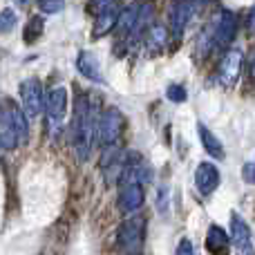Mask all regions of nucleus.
Listing matches in <instances>:
<instances>
[{"label": "nucleus", "mask_w": 255, "mask_h": 255, "mask_svg": "<svg viewBox=\"0 0 255 255\" xmlns=\"http://www.w3.org/2000/svg\"><path fill=\"white\" fill-rule=\"evenodd\" d=\"M97 124L99 121L90 99L83 92H79L74 101V117H72V145H74V152L81 161H85L92 152Z\"/></svg>", "instance_id": "nucleus-1"}, {"label": "nucleus", "mask_w": 255, "mask_h": 255, "mask_svg": "<svg viewBox=\"0 0 255 255\" xmlns=\"http://www.w3.org/2000/svg\"><path fill=\"white\" fill-rule=\"evenodd\" d=\"M199 0H170V11H168V22H170V34L175 40H181L188 22L193 20L197 11Z\"/></svg>", "instance_id": "nucleus-2"}, {"label": "nucleus", "mask_w": 255, "mask_h": 255, "mask_svg": "<svg viewBox=\"0 0 255 255\" xmlns=\"http://www.w3.org/2000/svg\"><path fill=\"white\" fill-rule=\"evenodd\" d=\"M18 94H20V103H22V110L27 112V117L36 119V117L43 115V108H45V90L43 83L38 79H25L18 88Z\"/></svg>", "instance_id": "nucleus-3"}, {"label": "nucleus", "mask_w": 255, "mask_h": 255, "mask_svg": "<svg viewBox=\"0 0 255 255\" xmlns=\"http://www.w3.org/2000/svg\"><path fill=\"white\" fill-rule=\"evenodd\" d=\"M235 34H238V16L233 11H229V9H222L220 16L215 18V25L211 29L213 47L226 49L235 40Z\"/></svg>", "instance_id": "nucleus-4"}, {"label": "nucleus", "mask_w": 255, "mask_h": 255, "mask_svg": "<svg viewBox=\"0 0 255 255\" xmlns=\"http://www.w3.org/2000/svg\"><path fill=\"white\" fill-rule=\"evenodd\" d=\"M124 132V115L117 108H108L97 124V136L103 145H115Z\"/></svg>", "instance_id": "nucleus-5"}, {"label": "nucleus", "mask_w": 255, "mask_h": 255, "mask_svg": "<svg viewBox=\"0 0 255 255\" xmlns=\"http://www.w3.org/2000/svg\"><path fill=\"white\" fill-rule=\"evenodd\" d=\"M145 235V220L143 217H130L117 231V249L124 251H134L141 247Z\"/></svg>", "instance_id": "nucleus-6"}, {"label": "nucleus", "mask_w": 255, "mask_h": 255, "mask_svg": "<svg viewBox=\"0 0 255 255\" xmlns=\"http://www.w3.org/2000/svg\"><path fill=\"white\" fill-rule=\"evenodd\" d=\"M242 61L244 54L240 49H229V52L222 56L220 67H217V79L224 88H233L240 79V72H242Z\"/></svg>", "instance_id": "nucleus-7"}, {"label": "nucleus", "mask_w": 255, "mask_h": 255, "mask_svg": "<svg viewBox=\"0 0 255 255\" xmlns=\"http://www.w3.org/2000/svg\"><path fill=\"white\" fill-rule=\"evenodd\" d=\"M45 115H47L49 124L58 126L67 115V90L63 85L52 88L45 94Z\"/></svg>", "instance_id": "nucleus-8"}, {"label": "nucleus", "mask_w": 255, "mask_h": 255, "mask_svg": "<svg viewBox=\"0 0 255 255\" xmlns=\"http://www.w3.org/2000/svg\"><path fill=\"white\" fill-rule=\"evenodd\" d=\"M143 184H134V181H124L119 193V208L121 213H134L143 206Z\"/></svg>", "instance_id": "nucleus-9"}, {"label": "nucleus", "mask_w": 255, "mask_h": 255, "mask_svg": "<svg viewBox=\"0 0 255 255\" xmlns=\"http://www.w3.org/2000/svg\"><path fill=\"white\" fill-rule=\"evenodd\" d=\"M20 143L18 141V132L13 126L11 112L7 108V101H0V148L2 150H13Z\"/></svg>", "instance_id": "nucleus-10"}, {"label": "nucleus", "mask_w": 255, "mask_h": 255, "mask_svg": "<svg viewBox=\"0 0 255 255\" xmlns=\"http://www.w3.org/2000/svg\"><path fill=\"white\" fill-rule=\"evenodd\" d=\"M195 184H197V190L202 195H211L220 186V170H217L215 163L211 161L199 163L197 170H195Z\"/></svg>", "instance_id": "nucleus-11"}, {"label": "nucleus", "mask_w": 255, "mask_h": 255, "mask_svg": "<svg viewBox=\"0 0 255 255\" xmlns=\"http://www.w3.org/2000/svg\"><path fill=\"white\" fill-rule=\"evenodd\" d=\"M76 70H79L81 76H85V79L92 81V83H106L103 72H101V63H99L97 54L88 52V49L79 52V56H76Z\"/></svg>", "instance_id": "nucleus-12"}, {"label": "nucleus", "mask_w": 255, "mask_h": 255, "mask_svg": "<svg viewBox=\"0 0 255 255\" xmlns=\"http://www.w3.org/2000/svg\"><path fill=\"white\" fill-rule=\"evenodd\" d=\"M139 9H141V0L128 4L124 11H119V20H117V34L121 36L124 40H128L132 36L136 27V20H139Z\"/></svg>", "instance_id": "nucleus-13"}, {"label": "nucleus", "mask_w": 255, "mask_h": 255, "mask_svg": "<svg viewBox=\"0 0 255 255\" xmlns=\"http://www.w3.org/2000/svg\"><path fill=\"white\" fill-rule=\"evenodd\" d=\"M117 20H119V9L117 7H108L103 11H99L97 20H94L92 27V38H103L110 31L117 29Z\"/></svg>", "instance_id": "nucleus-14"}, {"label": "nucleus", "mask_w": 255, "mask_h": 255, "mask_svg": "<svg viewBox=\"0 0 255 255\" xmlns=\"http://www.w3.org/2000/svg\"><path fill=\"white\" fill-rule=\"evenodd\" d=\"M206 251L213 255H224L229 251V233L222 226L211 224V229L206 233Z\"/></svg>", "instance_id": "nucleus-15"}, {"label": "nucleus", "mask_w": 255, "mask_h": 255, "mask_svg": "<svg viewBox=\"0 0 255 255\" xmlns=\"http://www.w3.org/2000/svg\"><path fill=\"white\" fill-rule=\"evenodd\" d=\"M168 34H170V29H168L166 25L152 22V25L148 27V31H145V45H148L150 52H161L168 43Z\"/></svg>", "instance_id": "nucleus-16"}, {"label": "nucleus", "mask_w": 255, "mask_h": 255, "mask_svg": "<svg viewBox=\"0 0 255 255\" xmlns=\"http://www.w3.org/2000/svg\"><path fill=\"white\" fill-rule=\"evenodd\" d=\"M197 132H199V139H202L204 150H206V152L211 154L213 159H224V157H226L224 145H222V141L215 136V132H211L204 124L197 126Z\"/></svg>", "instance_id": "nucleus-17"}, {"label": "nucleus", "mask_w": 255, "mask_h": 255, "mask_svg": "<svg viewBox=\"0 0 255 255\" xmlns=\"http://www.w3.org/2000/svg\"><path fill=\"white\" fill-rule=\"evenodd\" d=\"M231 240H233L240 249L251 242V229H249L247 220H242L238 213H231Z\"/></svg>", "instance_id": "nucleus-18"}, {"label": "nucleus", "mask_w": 255, "mask_h": 255, "mask_svg": "<svg viewBox=\"0 0 255 255\" xmlns=\"http://www.w3.org/2000/svg\"><path fill=\"white\" fill-rule=\"evenodd\" d=\"M7 108H9V112H11L13 126H16L18 141H20V143H27V139H29V121H27V117H25V110L18 108L16 103L9 101V99H7Z\"/></svg>", "instance_id": "nucleus-19"}, {"label": "nucleus", "mask_w": 255, "mask_h": 255, "mask_svg": "<svg viewBox=\"0 0 255 255\" xmlns=\"http://www.w3.org/2000/svg\"><path fill=\"white\" fill-rule=\"evenodd\" d=\"M43 31H45L43 16H31L29 20H27L25 29H22V43L25 45H36L38 43V38L43 36Z\"/></svg>", "instance_id": "nucleus-20"}, {"label": "nucleus", "mask_w": 255, "mask_h": 255, "mask_svg": "<svg viewBox=\"0 0 255 255\" xmlns=\"http://www.w3.org/2000/svg\"><path fill=\"white\" fill-rule=\"evenodd\" d=\"M16 25H18L16 11H13L11 7L2 9V11H0V34H9V31H13Z\"/></svg>", "instance_id": "nucleus-21"}, {"label": "nucleus", "mask_w": 255, "mask_h": 255, "mask_svg": "<svg viewBox=\"0 0 255 255\" xmlns=\"http://www.w3.org/2000/svg\"><path fill=\"white\" fill-rule=\"evenodd\" d=\"M36 4H38L40 13H47V16H52V13L63 11V7H65V0H36Z\"/></svg>", "instance_id": "nucleus-22"}, {"label": "nucleus", "mask_w": 255, "mask_h": 255, "mask_svg": "<svg viewBox=\"0 0 255 255\" xmlns=\"http://www.w3.org/2000/svg\"><path fill=\"white\" fill-rule=\"evenodd\" d=\"M166 97H168V101H172V103H184V101H186V97H188V92H186L184 85L172 83V85H168Z\"/></svg>", "instance_id": "nucleus-23"}, {"label": "nucleus", "mask_w": 255, "mask_h": 255, "mask_svg": "<svg viewBox=\"0 0 255 255\" xmlns=\"http://www.w3.org/2000/svg\"><path fill=\"white\" fill-rule=\"evenodd\" d=\"M242 179L247 181V184L255 186V161H249L242 166Z\"/></svg>", "instance_id": "nucleus-24"}, {"label": "nucleus", "mask_w": 255, "mask_h": 255, "mask_svg": "<svg viewBox=\"0 0 255 255\" xmlns=\"http://www.w3.org/2000/svg\"><path fill=\"white\" fill-rule=\"evenodd\" d=\"M177 255H195L193 242L188 238H181L179 240V247H177Z\"/></svg>", "instance_id": "nucleus-25"}, {"label": "nucleus", "mask_w": 255, "mask_h": 255, "mask_svg": "<svg viewBox=\"0 0 255 255\" xmlns=\"http://www.w3.org/2000/svg\"><path fill=\"white\" fill-rule=\"evenodd\" d=\"M117 0H92V9H97V11H103V9L108 7H115Z\"/></svg>", "instance_id": "nucleus-26"}, {"label": "nucleus", "mask_w": 255, "mask_h": 255, "mask_svg": "<svg viewBox=\"0 0 255 255\" xmlns=\"http://www.w3.org/2000/svg\"><path fill=\"white\" fill-rule=\"evenodd\" d=\"M249 34H255V4L251 7V13H249Z\"/></svg>", "instance_id": "nucleus-27"}, {"label": "nucleus", "mask_w": 255, "mask_h": 255, "mask_svg": "<svg viewBox=\"0 0 255 255\" xmlns=\"http://www.w3.org/2000/svg\"><path fill=\"white\" fill-rule=\"evenodd\" d=\"M13 2H18V4H22V7H25V4H29L31 0H13Z\"/></svg>", "instance_id": "nucleus-28"}, {"label": "nucleus", "mask_w": 255, "mask_h": 255, "mask_svg": "<svg viewBox=\"0 0 255 255\" xmlns=\"http://www.w3.org/2000/svg\"><path fill=\"white\" fill-rule=\"evenodd\" d=\"M251 72H253V76H255V54H253V61H251Z\"/></svg>", "instance_id": "nucleus-29"}, {"label": "nucleus", "mask_w": 255, "mask_h": 255, "mask_svg": "<svg viewBox=\"0 0 255 255\" xmlns=\"http://www.w3.org/2000/svg\"><path fill=\"white\" fill-rule=\"evenodd\" d=\"M128 255H141V253H136V251H132V253H128Z\"/></svg>", "instance_id": "nucleus-30"}, {"label": "nucleus", "mask_w": 255, "mask_h": 255, "mask_svg": "<svg viewBox=\"0 0 255 255\" xmlns=\"http://www.w3.org/2000/svg\"><path fill=\"white\" fill-rule=\"evenodd\" d=\"M204 2H208V0H199V4H204Z\"/></svg>", "instance_id": "nucleus-31"}]
</instances>
